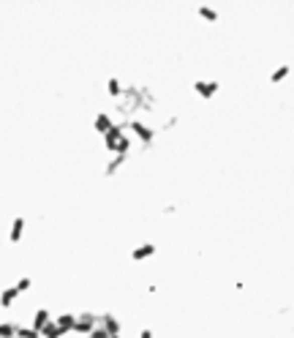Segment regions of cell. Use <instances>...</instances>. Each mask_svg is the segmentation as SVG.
Returning <instances> with one entry per match:
<instances>
[{"label":"cell","instance_id":"obj_4","mask_svg":"<svg viewBox=\"0 0 294 338\" xmlns=\"http://www.w3.org/2000/svg\"><path fill=\"white\" fill-rule=\"evenodd\" d=\"M193 93H196L199 98L210 101V98H215V93H218V82L215 79H193Z\"/></svg>","mask_w":294,"mask_h":338},{"label":"cell","instance_id":"obj_10","mask_svg":"<svg viewBox=\"0 0 294 338\" xmlns=\"http://www.w3.org/2000/svg\"><path fill=\"white\" fill-rule=\"evenodd\" d=\"M22 235H25V218H14V221H11V227H9V240L19 243V240H22Z\"/></svg>","mask_w":294,"mask_h":338},{"label":"cell","instance_id":"obj_16","mask_svg":"<svg viewBox=\"0 0 294 338\" xmlns=\"http://www.w3.org/2000/svg\"><path fill=\"white\" fill-rule=\"evenodd\" d=\"M41 338H63V330H60L57 324H55V319H52V322L41 330Z\"/></svg>","mask_w":294,"mask_h":338},{"label":"cell","instance_id":"obj_9","mask_svg":"<svg viewBox=\"0 0 294 338\" xmlns=\"http://www.w3.org/2000/svg\"><path fill=\"white\" fill-rule=\"evenodd\" d=\"M125 161H128V155H112V158H109V161H106V164H104V175H106V178H112V175H117L120 169L125 166Z\"/></svg>","mask_w":294,"mask_h":338},{"label":"cell","instance_id":"obj_7","mask_svg":"<svg viewBox=\"0 0 294 338\" xmlns=\"http://www.w3.org/2000/svg\"><path fill=\"white\" fill-rule=\"evenodd\" d=\"M112 126H115V120H112V115L106 112V109H101V112L96 115V118H93V128H96V131L101 134V137H104L106 131H109Z\"/></svg>","mask_w":294,"mask_h":338},{"label":"cell","instance_id":"obj_18","mask_svg":"<svg viewBox=\"0 0 294 338\" xmlns=\"http://www.w3.org/2000/svg\"><path fill=\"white\" fill-rule=\"evenodd\" d=\"M177 123H180V118H177V115H169V118H166L164 123H161V131H172V128H175Z\"/></svg>","mask_w":294,"mask_h":338},{"label":"cell","instance_id":"obj_17","mask_svg":"<svg viewBox=\"0 0 294 338\" xmlns=\"http://www.w3.org/2000/svg\"><path fill=\"white\" fill-rule=\"evenodd\" d=\"M17 324L14 322H0V338H14Z\"/></svg>","mask_w":294,"mask_h":338},{"label":"cell","instance_id":"obj_14","mask_svg":"<svg viewBox=\"0 0 294 338\" xmlns=\"http://www.w3.org/2000/svg\"><path fill=\"white\" fill-rule=\"evenodd\" d=\"M14 338H41V333H36V330H33L30 324H17Z\"/></svg>","mask_w":294,"mask_h":338},{"label":"cell","instance_id":"obj_6","mask_svg":"<svg viewBox=\"0 0 294 338\" xmlns=\"http://www.w3.org/2000/svg\"><path fill=\"white\" fill-rule=\"evenodd\" d=\"M131 262H144V259H153L156 256V243L144 240V243H136V246L131 248Z\"/></svg>","mask_w":294,"mask_h":338},{"label":"cell","instance_id":"obj_15","mask_svg":"<svg viewBox=\"0 0 294 338\" xmlns=\"http://www.w3.org/2000/svg\"><path fill=\"white\" fill-rule=\"evenodd\" d=\"M196 14L204 17L207 22H215V19H218V11L212 9V6H196Z\"/></svg>","mask_w":294,"mask_h":338},{"label":"cell","instance_id":"obj_2","mask_svg":"<svg viewBox=\"0 0 294 338\" xmlns=\"http://www.w3.org/2000/svg\"><path fill=\"white\" fill-rule=\"evenodd\" d=\"M30 284H33V281L28 278V275H22V278H19L17 284L6 287L3 292H0V308H11V306H14V300H17V297L22 295V292H28V289H30Z\"/></svg>","mask_w":294,"mask_h":338},{"label":"cell","instance_id":"obj_1","mask_svg":"<svg viewBox=\"0 0 294 338\" xmlns=\"http://www.w3.org/2000/svg\"><path fill=\"white\" fill-rule=\"evenodd\" d=\"M125 131H131L128 137H136L139 139V147L147 153L153 147V142H156V128L153 126H147L144 120H139V118H128L125 120Z\"/></svg>","mask_w":294,"mask_h":338},{"label":"cell","instance_id":"obj_11","mask_svg":"<svg viewBox=\"0 0 294 338\" xmlns=\"http://www.w3.org/2000/svg\"><path fill=\"white\" fill-rule=\"evenodd\" d=\"M289 74H291V66H275V69L270 71V82L280 85L283 79H289Z\"/></svg>","mask_w":294,"mask_h":338},{"label":"cell","instance_id":"obj_3","mask_svg":"<svg viewBox=\"0 0 294 338\" xmlns=\"http://www.w3.org/2000/svg\"><path fill=\"white\" fill-rule=\"evenodd\" d=\"M96 327H98V314H93V311H82V314H77V319H74L71 333H77V335H90Z\"/></svg>","mask_w":294,"mask_h":338},{"label":"cell","instance_id":"obj_5","mask_svg":"<svg viewBox=\"0 0 294 338\" xmlns=\"http://www.w3.org/2000/svg\"><path fill=\"white\" fill-rule=\"evenodd\" d=\"M98 327H104L109 335H123V324L112 311H106V314H98Z\"/></svg>","mask_w":294,"mask_h":338},{"label":"cell","instance_id":"obj_20","mask_svg":"<svg viewBox=\"0 0 294 338\" xmlns=\"http://www.w3.org/2000/svg\"><path fill=\"white\" fill-rule=\"evenodd\" d=\"M109 338H123V335H109Z\"/></svg>","mask_w":294,"mask_h":338},{"label":"cell","instance_id":"obj_21","mask_svg":"<svg viewBox=\"0 0 294 338\" xmlns=\"http://www.w3.org/2000/svg\"><path fill=\"white\" fill-rule=\"evenodd\" d=\"M85 338H93V335H85Z\"/></svg>","mask_w":294,"mask_h":338},{"label":"cell","instance_id":"obj_8","mask_svg":"<svg viewBox=\"0 0 294 338\" xmlns=\"http://www.w3.org/2000/svg\"><path fill=\"white\" fill-rule=\"evenodd\" d=\"M52 322V314H49V308H38L36 314H33V322H30V327L36 330V333H41V330L46 327V324Z\"/></svg>","mask_w":294,"mask_h":338},{"label":"cell","instance_id":"obj_19","mask_svg":"<svg viewBox=\"0 0 294 338\" xmlns=\"http://www.w3.org/2000/svg\"><path fill=\"white\" fill-rule=\"evenodd\" d=\"M139 338H153V330L150 327H142V330H139Z\"/></svg>","mask_w":294,"mask_h":338},{"label":"cell","instance_id":"obj_13","mask_svg":"<svg viewBox=\"0 0 294 338\" xmlns=\"http://www.w3.org/2000/svg\"><path fill=\"white\" fill-rule=\"evenodd\" d=\"M106 96H112V98H120V96H123V82H120L117 77H109V79H106Z\"/></svg>","mask_w":294,"mask_h":338},{"label":"cell","instance_id":"obj_12","mask_svg":"<svg viewBox=\"0 0 294 338\" xmlns=\"http://www.w3.org/2000/svg\"><path fill=\"white\" fill-rule=\"evenodd\" d=\"M74 319H77V314H71V311H65V314H60L57 319H55V324L60 330H63V335L65 333H71V327H74Z\"/></svg>","mask_w":294,"mask_h":338}]
</instances>
